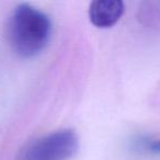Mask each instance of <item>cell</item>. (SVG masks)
<instances>
[{
	"label": "cell",
	"instance_id": "cell-4",
	"mask_svg": "<svg viewBox=\"0 0 160 160\" xmlns=\"http://www.w3.org/2000/svg\"><path fill=\"white\" fill-rule=\"evenodd\" d=\"M146 147L148 148V150L155 154H160V139L159 141H149L146 144Z\"/></svg>",
	"mask_w": 160,
	"mask_h": 160
},
{
	"label": "cell",
	"instance_id": "cell-3",
	"mask_svg": "<svg viewBox=\"0 0 160 160\" xmlns=\"http://www.w3.org/2000/svg\"><path fill=\"white\" fill-rule=\"evenodd\" d=\"M124 13V3L121 0H96L91 2L88 18L98 29L112 28Z\"/></svg>",
	"mask_w": 160,
	"mask_h": 160
},
{
	"label": "cell",
	"instance_id": "cell-1",
	"mask_svg": "<svg viewBox=\"0 0 160 160\" xmlns=\"http://www.w3.org/2000/svg\"><path fill=\"white\" fill-rule=\"evenodd\" d=\"M52 24L50 18L28 3L15 7L9 18L7 36L12 51L21 58H34L48 45Z\"/></svg>",
	"mask_w": 160,
	"mask_h": 160
},
{
	"label": "cell",
	"instance_id": "cell-2",
	"mask_svg": "<svg viewBox=\"0 0 160 160\" xmlns=\"http://www.w3.org/2000/svg\"><path fill=\"white\" fill-rule=\"evenodd\" d=\"M78 149V134L65 128L34 139L22 148L15 160H71Z\"/></svg>",
	"mask_w": 160,
	"mask_h": 160
}]
</instances>
